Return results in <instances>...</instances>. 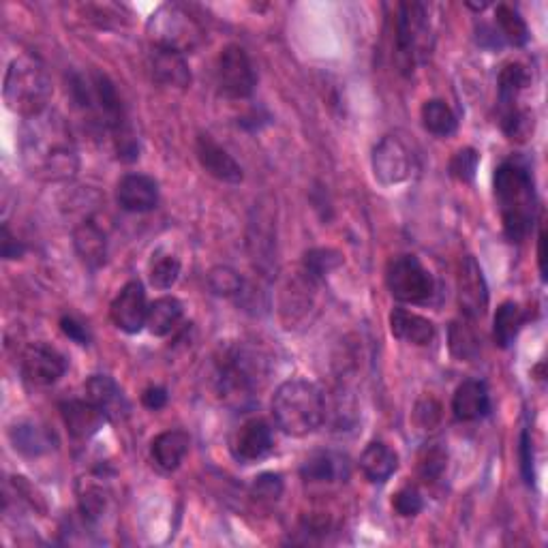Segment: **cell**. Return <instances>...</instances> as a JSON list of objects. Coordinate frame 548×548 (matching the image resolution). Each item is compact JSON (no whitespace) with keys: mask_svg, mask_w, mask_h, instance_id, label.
<instances>
[{"mask_svg":"<svg viewBox=\"0 0 548 548\" xmlns=\"http://www.w3.org/2000/svg\"><path fill=\"white\" fill-rule=\"evenodd\" d=\"M20 152L28 174L45 182H67L80 170V157L71 129L63 118L50 110L24 118Z\"/></svg>","mask_w":548,"mask_h":548,"instance_id":"1","label":"cell"},{"mask_svg":"<svg viewBox=\"0 0 548 548\" xmlns=\"http://www.w3.org/2000/svg\"><path fill=\"white\" fill-rule=\"evenodd\" d=\"M71 99L86 118L90 127L101 133H110L120 161H135L140 157V144L127 123V112L116 86L101 71L71 73Z\"/></svg>","mask_w":548,"mask_h":548,"instance_id":"2","label":"cell"},{"mask_svg":"<svg viewBox=\"0 0 548 548\" xmlns=\"http://www.w3.org/2000/svg\"><path fill=\"white\" fill-rule=\"evenodd\" d=\"M268 360L260 349L247 343H238L223 349L217 360L215 386L225 405L247 409L255 403L257 392L266 384Z\"/></svg>","mask_w":548,"mask_h":548,"instance_id":"3","label":"cell"},{"mask_svg":"<svg viewBox=\"0 0 548 548\" xmlns=\"http://www.w3.org/2000/svg\"><path fill=\"white\" fill-rule=\"evenodd\" d=\"M493 182L504 232L508 240L523 242L536 219V191L529 167L521 161L501 163Z\"/></svg>","mask_w":548,"mask_h":548,"instance_id":"4","label":"cell"},{"mask_svg":"<svg viewBox=\"0 0 548 548\" xmlns=\"http://www.w3.org/2000/svg\"><path fill=\"white\" fill-rule=\"evenodd\" d=\"M272 416L279 429L292 437L315 433L326 418L322 388L307 379H289L274 392Z\"/></svg>","mask_w":548,"mask_h":548,"instance_id":"5","label":"cell"},{"mask_svg":"<svg viewBox=\"0 0 548 548\" xmlns=\"http://www.w3.org/2000/svg\"><path fill=\"white\" fill-rule=\"evenodd\" d=\"M3 95L7 108L24 118L48 110L52 82L45 63L37 54L28 52L13 60L5 75Z\"/></svg>","mask_w":548,"mask_h":548,"instance_id":"6","label":"cell"},{"mask_svg":"<svg viewBox=\"0 0 548 548\" xmlns=\"http://www.w3.org/2000/svg\"><path fill=\"white\" fill-rule=\"evenodd\" d=\"M152 48L178 54L195 52L206 39V30L195 15L178 3H165L150 15L146 24Z\"/></svg>","mask_w":548,"mask_h":548,"instance_id":"7","label":"cell"},{"mask_svg":"<svg viewBox=\"0 0 548 548\" xmlns=\"http://www.w3.org/2000/svg\"><path fill=\"white\" fill-rule=\"evenodd\" d=\"M431 50V26L420 3H401L394 20V63L403 75H411Z\"/></svg>","mask_w":548,"mask_h":548,"instance_id":"8","label":"cell"},{"mask_svg":"<svg viewBox=\"0 0 548 548\" xmlns=\"http://www.w3.org/2000/svg\"><path fill=\"white\" fill-rule=\"evenodd\" d=\"M386 285L392 298L409 304L426 302L435 292V281L431 272L414 255L394 257L386 268Z\"/></svg>","mask_w":548,"mask_h":548,"instance_id":"9","label":"cell"},{"mask_svg":"<svg viewBox=\"0 0 548 548\" xmlns=\"http://www.w3.org/2000/svg\"><path fill=\"white\" fill-rule=\"evenodd\" d=\"M373 174L386 187L401 185L414 172V155L397 135L382 137L373 148Z\"/></svg>","mask_w":548,"mask_h":548,"instance_id":"10","label":"cell"},{"mask_svg":"<svg viewBox=\"0 0 548 548\" xmlns=\"http://www.w3.org/2000/svg\"><path fill=\"white\" fill-rule=\"evenodd\" d=\"M219 86L227 97L247 99L253 95L257 78L249 54L240 45H227L219 56Z\"/></svg>","mask_w":548,"mask_h":548,"instance_id":"11","label":"cell"},{"mask_svg":"<svg viewBox=\"0 0 548 548\" xmlns=\"http://www.w3.org/2000/svg\"><path fill=\"white\" fill-rule=\"evenodd\" d=\"M67 371V360L58 352V349L45 345V343H33L26 347L22 356V375L26 382L35 386H52Z\"/></svg>","mask_w":548,"mask_h":548,"instance_id":"12","label":"cell"},{"mask_svg":"<svg viewBox=\"0 0 548 548\" xmlns=\"http://www.w3.org/2000/svg\"><path fill=\"white\" fill-rule=\"evenodd\" d=\"M456 285H459V304H461L463 317L467 319L482 317L486 313V307H489V287H486L484 274L480 264L476 262V257L471 255L463 257Z\"/></svg>","mask_w":548,"mask_h":548,"instance_id":"13","label":"cell"},{"mask_svg":"<svg viewBox=\"0 0 548 548\" xmlns=\"http://www.w3.org/2000/svg\"><path fill=\"white\" fill-rule=\"evenodd\" d=\"M148 309L150 304L146 300L142 283L131 281L120 289L118 296L112 302V309H110L112 322L116 324V328H120L127 334H137L146 328Z\"/></svg>","mask_w":548,"mask_h":548,"instance_id":"14","label":"cell"},{"mask_svg":"<svg viewBox=\"0 0 548 548\" xmlns=\"http://www.w3.org/2000/svg\"><path fill=\"white\" fill-rule=\"evenodd\" d=\"M274 448V435L266 420L253 418L238 429L232 441V454L240 463H257L266 459Z\"/></svg>","mask_w":548,"mask_h":548,"instance_id":"15","label":"cell"},{"mask_svg":"<svg viewBox=\"0 0 548 548\" xmlns=\"http://www.w3.org/2000/svg\"><path fill=\"white\" fill-rule=\"evenodd\" d=\"M116 202L127 212H150L159 204V185L146 174H127L116 187Z\"/></svg>","mask_w":548,"mask_h":548,"instance_id":"16","label":"cell"},{"mask_svg":"<svg viewBox=\"0 0 548 548\" xmlns=\"http://www.w3.org/2000/svg\"><path fill=\"white\" fill-rule=\"evenodd\" d=\"M195 152L197 159H200V165L212 178L227 182V185H238V182H242V167L238 165V161L223 146L212 140L210 135L202 133L197 137Z\"/></svg>","mask_w":548,"mask_h":548,"instance_id":"17","label":"cell"},{"mask_svg":"<svg viewBox=\"0 0 548 548\" xmlns=\"http://www.w3.org/2000/svg\"><path fill=\"white\" fill-rule=\"evenodd\" d=\"M60 416H63L69 435L75 439H90L103 429L105 422H108V416H105L103 411L95 403H90L88 399L86 401L71 399V401L60 403Z\"/></svg>","mask_w":548,"mask_h":548,"instance_id":"18","label":"cell"},{"mask_svg":"<svg viewBox=\"0 0 548 548\" xmlns=\"http://www.w3.org/2000/svg\"><path fill=\"white\" fill-rule=\"evenodd\" d=\"M491 411L489 388L480 379H467L452 397V414L461 422H476Z\"/></svg>","mask_w":548,"mask_h":548,"instance_id":"19","label":"cell"},{"mask_svg":"<svg viewBox=\"0 0 548 548\" xmlns=\"http://www.w3.org/2000/svg\"><path fill=\"white\" fill-rule=\"evenodd\" d=\"M86 399L95 403L108 420H123L129 414L127 397L110 375H93L86 384Z\"/></svg>","mask_w":548,"mask_h":548,"instance_id":"20","label":"cell"},{"mask_svg":"<svg viewBox=\"0 0 548 548\" xmlns=\"http://www.w3.org/2000/svg\"><path fill=\"white\" fill-rule=\"evenodd\" d=\"M73 247L88 268H101L108 260V236L93 219H86L75 227Z\"/></svg>","mask_w":548,"mask_h":548,"instance_id":"21","label":"cell"},{"mask_svg":"<svg viewBox=\"0 0 548 548\" xmlns=\"http://www.w3.org/2000/svg\"><path fill=\"white\" fill-rule=\"evenodd\" d=\"M150 71H152V78L163 86L187 88L191 84V71L185 56L172 50L152 48Z\"/></svg>","mask_w":548,"mask_h":548,"instance_id":"22","label":"cell"},{"mask_svg":"<svg viewBox=\"0 0 548 548\" xmlns=\"http://www.w3.org/2000/svg\"><path fill=\"white\" fill-rule=\"evenodd\" d=\"M360 469L369 482L384 484L399 469V454L382 441H371L360 456Z\"/></svg>","mask_w":548,"mask_h":548,"instance_id":"23","label":"cell"},{"mask_svg":"<svg viewBox=\"0 0 548 548\" xmlns=\"http://www.w3.org/2000/svg\"><path fill=\"white\" fill-rule=\"evenodd\" d=\"M390 330L394 337L411 345H431L435 339V326L431 319L405 309H394L390 313Z\"/></svg>","mask_w":548,"mask_h":548,"instance_id":"24","label":"cell"},{"mask_svg":"<svg viewBox=\"0 0 548 548\" xmlns=\"http://www.w3.org/2000/svg\"><path fill=\"white\" fill-rule=\"evenodd\" d=\"M191 439L185 431H165L152 439L150 456L155 465L163 471H176L185 461Z\"/></svg>","mask_w":548,"mask_h":548,"instance_id":"25","label":"cell"},{"mask_svg":"<svg viewBox=\"0 0 548 548\" xmlns=\"http://www.w3.org/2000/svg\"><path fill=\"white\" fill-rule=\"evenodd\" d=\"M531 84V73L521 63H508L499 73V114L521 110V95Z\"/></svg>","mask_w":548,"mask_h":548,"instance_id":"26","label":"cell"},{"mask_svg":"<svg viewBox=\"0 0 548 548\" xmlns=\"http://www.w3.org/2000/svg\"><path fill=\"white\" fill-rule=\"evenodd\" d=\"M13 448L24 456H41L54 448V437L35 422H20L9 431Z\"/></svg>","mask_w":548,"mask_h":548,"instance_id":"27","label":"cell"},{"mask_svg":"<svg viewBox=\"0 0 548 548\" xmlns=\"http://www.w3.org/2000/svg\"><path fill=\"white\" fill-rule=\"evenodd\" d=\"M182 319V302L174 296L157 298L148 309L146 328L155 337H167Z\"/></svg>","mask_w":548,"mask_h":548,"instance_id":"28","label":"cell"},{"mask_svg":"<svg viewBox=\"0 0 548 548\" xmlns=\"http://www.w3.org/2000/svg\"><path fill=\"white\" fill-rule=\"evenodd\" d=\"M525 324V313L516 302H504L495 313V322H493V337L499 347L508 349Z\"/></svg>","mask_w":548,"mask_h":548,"instance_id":"29","label":"cell"},{"mask_svg":"<svg viewBox=\"0 0 548 548\" xmlns=\"http://www.w3.org/2000/svg\"><path fill=\"white\" fill-rule=\"evenodd\" d=\"M420 114L424 129L437 137H450L456 131V127H459V120H456L450 105L441 99L426 101Z\"/></svg>","mask_w":548,"mask_h":548,"instance_id":"30","label":"cell"},{"mask_svg":"<svg viewBox=\"0 0 548 548\" xmlns=\"http://www.w3.org/2000/svg\"><path fill=\"white\" fill-rule=\"evenodd\" d=\"M474 319H456L450 326V349L456 358L474 360L480 354V339L474 328Z\"/></svg>","mask_w":548,"mask_h":548,"instance_id":"31","label":"cell"},{"mask_svg":"<svg viewBox=\"0 0 548 548\" xmlns=\"http://www.w3.org/2000/svg\"><path fill=\"white\" fill-rule=\"evenodd\" d=\"M78 506L84 521H97L108 506V486L105 482L84 480L78 486Z\"/></svg>","mask_w":548,"mask_h":548,"instance_id":"32","label":"cell"},{"mask_svg":"<svg viewBox=\"0 0 548 548\" xmlns=\"http://www.w3.org/2000/svg\"><path fill=\"white\" fill-rule=\"evenodd\" d=\"M495 22H497V33L504 41L512 45H525L529 41V28L516 9L508 5H497Z\"/></svg>","mask_w":548,"mask_h":548,"instance_id":"33","label":"cell"},{"mask_svg":"<svg viewBox=\"0 0 548 548\" xmlns=\"http://www.w3.org/2000/svg\"><path fill=\"white\" fill-rule=\"evenodd\" d=\"M345 465L330 452H317L302 465V478L307 482H332L341 476Z\"/></svg>","mask_w":548,"mask_h":548,"instance_id":"34","label":"cell"},{"mask_svg":"<svg viewBox=\"0 0 548 548\" xmlns=\"http://www.w3.org/2000/svg\"><path fill=\"white\" fill-rule=\"evenodd\" d=\"M343 262V257L339 251H334V249H311L307 251V255H304V260H302V268H304V274H307V277L311 281H322L324 277H328V274L334 270V268H339Z\"/></svg>","mask_w":548,"mask_h":548,"instance_id":"35","label":"cell"},{"mask_svg":"<svg viewBox=\"0 0 548 548\" xmlns=\"http://www.w3.org/2000/svg\"><path fill=\"white\" fill-rule=\"evenodd\" d=\"M180 277V260L172 253L152 255L150 283L157 289H170Z\"/></svg>","mask_w":548,"mask_h":548,"instance_id":"36","label":"cell"},{"mask_svg":"<svg viewBox=\"0 0 548 548\" xmlns=\"http://www.w3.org/2000/svg\"><path fill=\"white\" fill-rule=\"evenodd\" d=\"M208 287L212 289V294L223 296V298H232V296L242 294V289H245V281H242V277L234 268L217 266L208 272Z\"/></svg>","mask_w":548,"mask_h":548,"instance_id":"37","label":"cell"},{"mask_svg":"<svg viewBox=\"0 0 548 548\" xmlns=\"http://www.w3.org/2000/svg\"><path fill=\"white\" fill-rule=\"evenodd\" d=\"M446 465H448V452L441 448V444H431L426 446L420 454V461H418V471H420V478L426 482V484H433L437 482L441 476H444L446 471Z\"/></svg>","mask_w":548,"mask_h":548,"instance_id":"38","label":"cell"},{"mask_svg":"<svg viewBox=\"0 0 548 548\" xmlns=\"http://www.w3.org/2000/svg\"><path fill=\"white\" fill-rule=\"evenodd\" d=\"M478 152L474 148H463L456 152V155L450 159V176L461 180V182H469L474 180L476 170H478Z\"/></svg>","mask_w":548,"mask_h":548,"instance_id":"39","label":"cell"},{"mask_svg":"<svg viewBox=\"0 0 548 548\" xmlns=\"http://www.w3.org/2000/svg\"><path fill=\"white\" fill-rule=\"evenodd\" d=\"M253 497L262 501H277L283 495V478L279 474H262L253 480Z\"/></svg>","mask_w":548,"mask_h":548,"instance_id":"40","label":"cell"},{"mask_svg":"<svg viewBox=\"0 0 548 548\" xmlns=\"http://www.w3.org/2000/svg\"><path fill=\"white\" fill-rule=\"evenodd\" d=\"M392 508L399 516L409 519V516H416L424 508V501H422V495L418 493V489H411V486H407V489H401L397 495H394Z\"/></svg>","mask_w":548,"mask_h":548,"instance_id":"41","label":"cell"},{"mask_svg":"<svg viewBox=\"0 0 548 548\" xmlns=\"http://www.w3.org/2000/svg\"><path fill=\"white\" fill-rule=\"evenodd\" d=\"M0 251H3L5 260H20L26 253V247L9 232L7 225H3V230H0Z\"/></svg>","mask_w":548,"mask_h":548,"instance_id":"42","label":"cell"},{"mask_svg":"<svg viewBox=\"0 0 548 548\" xmlns=\"http://www.w3.org/2000/svg\"><path fill=\"white\" fill-rule=\"evenodd\" d=\"M521 471L527 484H534V448H531V435L523 431L521 435Z\"/></svg>","mask_w":548,"mask_h":548,"instance_id":"43","label":"cell"},{"mask_svg":"<svg viewBox=\"0 0 548 548\" xmlns=\"http://www.w3.org/2000/svg\"><path fill=\"white\" fill-rule=\"evenodd\" d=\"M60 328H63V332L67 334V337L75 343H80V345H88L90 343V334H88V328L78 322V319L75 317H63L60 319Z\"/></svg>","mask_w":548,"mask_h":548,"instance_id":"44","label":"cell"},{"mask_svg":"<svg viewBox=\"0 0 548 548\" xmlns=\"http://www.w3.org/2000/svg\"><path fill=\"white\" fill-rule=\"evenodd\" d=\"M439 416H441L439 414V405L433 399L422 401L416 409V420L424 426V429H431V426H435Z\"/></svg>","mask_w":548,"mask_h":548,"instance_id":"45","label":"cell"},{"mask_svg":"<svg viewBox=\"0 0 548 548\" xmlns=\"http://www.w3.org/2000/svg\"><path fill=\"white\" fill-rule=\"evenodd\" d=\"M142 403H144V407H148V409H152V411H157V409L165 407V403H167V392H165V388H159V386L148 388V390L142 394Z\"/></svg>","mask_w":548,"mask_h":548,"instance_id":"46","label":"cell"},{"mask_svg":"<svg viewBox=\"0 0 548 548\" xmlns=\"http://www.w3.org/2000/svg\"><path fill=\"white\" fill-rule=\"evenodd\" d=\"M544 240H546V234L544 230L540 232V238H538V260H540V272L542 277H546V257H544Z\"/></svg>","mask_w":548,"mask_h":548,"instance_id":"47","label":"cell"}]
</instances>
